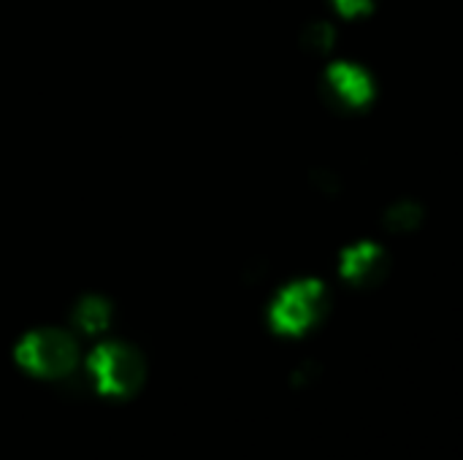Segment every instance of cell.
Here are the masks:
<instances>
[{
  "label": "cell",
  "instance_id": "1",
  "mask_svg": "<svg viewBox=\"0 0 463 460\" xmlns=\"http://www.w3.org/2000/svg\"><path fill=\"white\" fill-rule=\"evenodd\" d=\"M331 312V287L317 274H296L274 287L266 304V325L279 339L312 333Z\"/></svg>",
  "mask_w": 463,
  "mask_h": 460
},
{
  "label": "cell",
  "instance_id": "2",
  "mask_svg": "<svg viewBox=\"0 0 463 460\" xmlns=\"http://www.w3.org/2000/svg\"><path fill=\"white\" fill-rule=\"evenodd\" d=\"M14 363L35 380L60 382L81 363L79 336L60 325L27 328L14 344Z\"/></svg>",
  "mask_w": 463,
  "mask_h": 460
},
{
  "label": "cell",
  "instance_id": "3",
  "mask_svg": "<svg viewBox=\"0 0 463 460\" xmlns=\"http://www.w3.org/2000/svg\"><path fill=\"white\" fill-rule=\"evenodd\" d=\"M92 388L106 399H130L146 382L144 352L122 339H100L84 358Z\"/></svg>",
  "mask_w": 463,
  "mask_h": 460
},
{
  "label": "cell",
  "instance_id": "4",
  "mask_svg": "<svg viewBox=\"0 0 463 460\" xmlns=\"http://www.w3.org/2000/svg\"><path fill=\"white\" fill-rule=\"evenodd\" d=\"M334 274L345 287L355 293L380 290L393 274V252L377 236L353 239L339 247L334 258Z\"/></svg>",
  "mask_w": 463,
  "mask_h": 460
},
{
  "label": "cell",
  "instance_id": "5",
  "mask_svg": "<svg viewBox=\"0 0 463 460\" xmlns=\"http://www.w3.org/2000/svg\"><path fill=\"white\" fill-rule=\"evenodd\" d=\"M320 84H323L326 100L345 114H361L377 100L374 73L364 62L345 57V54L323 65Z\"/></svg>",
  "mask_w": 463,
  "mask_h": 460
},
{
  "label": "cell",
  "instance_id": "6",
  "mask_svg": "<svg viewBox=\"0 0 463 460\" xmlns=\"http://www.w3.org/2000/svg\"><path fill=\"white\" fill-rule=\"evenodd\" d=\"M117 317V306L106 293L84 290L68 304V328L79 339H103Z\"/></svg>",
  "mask_w": 463,
  "mask_h": 460
}]
</instances>
